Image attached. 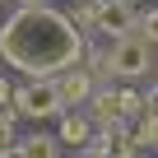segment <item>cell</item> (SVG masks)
I'll return each instance as SVG.
<instances>
[{
    "instance_id": "3957f363",
    "label": "cell",
    "mask_w": 158,
    "mask_h": 158,
    "mask_svg": "<svg viewBox=\"0 0 158 158\" xmlns=\"http://www.w3.org/2000/svg\"><path fill=\"white\" fill-rule=\"evenodd\" d=\"M60 93H56V79H28V84L14 89V116H28V121H47V116H60Z\"/></svg>"
},
{
    "instance_id": "7c38bea8",
    "label": "cell",
    "mask_w": 158,
    "mask_h": 158,
    "mask_svg": "<svg viewBox=\"0 0 158 158\" xmlns=\"http://www.w3.org/2000/svg\"><path fill=\"white\" fill-rule=\"evenodd\" d=\"M23 5H51V0H19V10H23Z\"/></svg>"
},
{
    "instance_id": "277c9868",
    "label": "cell",
    "mask_w": 158,
    "mask_h": 158,
    "mask_svg": "<svg viewBox=\"0 0 158 158\" xmlns=\"http://www.w3.org/2000/svg\"><path fill=\"white\" fill-rule=\"evenodd\" d=\"M139 28V14L130 0H98V33L107 37H121V33H135Z\"/></svg>"
},
{
    "instance_id": "7a4b0ae2",
    "label": "cell",
    "mask_w": 158,
    "mask_h": 158,
    "mask_svg": "<svg viewBox=\"0 0 158 158\" xmlns=\"http://www.w3.org/2000/svg\"><path fill=\"white\" fill-rule=\"evenodd\" d=\"M153 42L135 28V33H121V37H112V47H107V60H112V79H144L149 70H153Z\"/></svg>"
},
{
    "instance_id": "5b68a950",
    "label": "cell",
    "mask_w": 158,
    "mask_h": 158,
    "mask_svg": "<svg viewBox=\"0 0 158 158\" xmlns=\"http://www.w3.org/2000/svg\"><path fill=\"white\" fill-rule=\"evenodd\" d=\"M93 74L84 70V65H70V70H60L56 74V93H60V107H84L89 98H93Z\"/></svg>"
},
{
    "instance_id": "30bf717a",
    "label": "cell",
    "mask_w": 158,
    "mask_h": 158,
    "mask_svg": "<svg viewBox=\"0 0 158 158\" xmlns=\"http://www.w3.org/2000/svg\"><path fill=\"white\" fill-rule=\"evenodd\" d=\"M139 33H144L149 42H158V10H149V14H139Z\"/></svg>"
},
{
    "instance_id": "9c48e42d",
    "label": "cell",
    "mask_w": 158,
    "mask_h": 158,
    "mask_svg": "<svg viewBox=\"0 0 158 158\" xmlns=\"http://www.w3.org/2000/svg\"><path fill=\"white\" fill-rule=\"evenodd\" d=\"M14 149V107H0V158Z\"/></svg>"
},
{
    "instance_id": "6da1fadb",
    "label": "cell",
    "mask_w": 158,
    "mask_h": 158,
    "mask_svg": "<svg viewBox=\"0 0 158 158\" xmlns=\"http://www.w3.org/2000/svg\"><path fill=\"white\" fill-rule=\"evenodd\" d=\"M0 60H10L28 79H56L84 60V33L51 5H23L0 23Z\"/></svg>"
},
{
    "instance_id": "8fae6325",
    "label": "cell",
    "mask_w": 158,
    "mask_h": 158,
    "mask_svg": "<svg viewBox=\"0 0 158 158\" xmlns=\"http://www.w3.org/2000/svg\"><path fill=\"white\" fill-rule=\"evenodd\" d=\"M0 107H14V84L10 79H0Z\"/></svg>"
},
{
    "instance_id": "8992f818",
    "label": "cell",
    "mask_w": 158,
    "mask_h": 158,
    "mask_svg": "<svg viewBox=\"0 0 158 158\" xmlns=\"http://www.w3.org/2000/svg\"><path fill=\"white\" fill-rule=\"evenodd\" d=\"M93 130H98V126H93V116H89L84 107H65V112H60V126H56V139L70 144V149H84V144L93 139Z\"/></svg>"
},
{
    "instance_id": "52a82bcc",
    "label": "cell",
    "mask_w": 158,
    "mask_h": 158,
    "mask_svg": "<svg viewBox=\"0 0 158 158\" xmlns=\"http://www.w3.org/2000/svg\"><path fill=\"white\" fill-rule=\"evenodd\" d=\"M84 107H89V116H93V126H98V130L121 126V102H116V93H112V89H93V98H89Z\"/></svg>"
},
{
    "instance_id": "ba28073f",
    "label": "cell",
    "mask_w": 158,
    "mask_h": 158,
    "mask_svg": "<svg viewBox=\"0 0 158 158\" xmlns=\"http://www.w3.org/2000/svg\"><path fill=\"white\" fill-rule=\"evenodd\" d=\"M19 149V158H56L60 153V139L56 135H28L23 144H14Z\"/></svg>"
}]
</instances>
